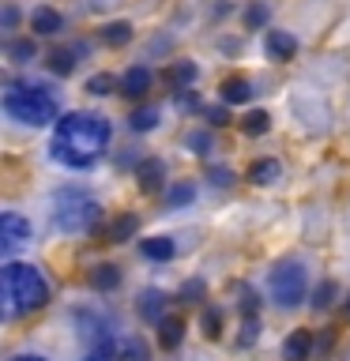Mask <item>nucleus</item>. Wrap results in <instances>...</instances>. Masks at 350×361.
Here are the masks:
<instances>
[{
  "mask_svg": "<svg viewBox=\"0 0 350 361\" xmlns=\"http://www.w3.org/2000/svg\"><path fill=\"white\" fill-rule=\"evenodd\" d=\"M106 143H109V121L98 117V113H68L53 132V154L76 169L98 162Z\"/></svg>",
  "mask_w": 350,
  "mask_h": 361,
  "instance_id": "nucleus-1",
  "label": "nucleus"
},
{
  "mask_svg": "<svg viewBox=\"0 0 350 361\" xmlns=\"http://www.w3.org/2000/svg\"><path fill=\"white\" fill-rule=\"evenodd\" d=\"M0 286H4V301H8L11 316L42 309L45 298H49L45 279L38 275V267H30V264H8L4 275H0Z\"/></svg>",
  "mask_w": 350,
  "mask_h": 361,
  "instance_id": "nucleus-2",
  "label": "nucleus"
},
{
  "mask_svg": "<svg viewBox=\"0 0 350 361\" xmlns=\"http://www.w3.org/2000/svg\"><path fill=\"white\" fill-rule=\"evenodd\" d=\"M4 109L16 121L30 124V128H42V124L56 121V98L45 87H11L4 94Z\"/></svg>",
  "mask_w": 350,
  "mask_h": 361,
  "instance_id": "nucleus-3",
  "label": "nucleus"
},
{
  "mask_svg": "<svg viewBox=\"0 0 350 361\" xmlns=\"http://www.w3.org/2000/svg\"><path fill=\"white\" fill-rule=\"evenodd\" d=\"M56 226H61V230H87L90 222L98 219V203L95 200H87L83 192H76V188H68V192H61V196H56Z\"/></svg>",
  "mask_w": 350,
  "mask_h": 361,
  "instance_id": "nucleus-4",
  "label": "nucleus"
},
{
  "mask_svg": "<svg viewBox=\"0 0 350 361\" xmlns=\"http://www.w3.org/2000/svg\"><path fill=\"white\" fill-rule=\"evenodd\" d=\"M267 286H271V298H275L282 309H294V305H301V298H305V267L298 259H286V264H279L267 275Z\"/></svg>",
  "mask_w": 350,
  "mask_h": 361,
  "instance_id": "nucleus-5",
  "label": "nucleus"
},
{
  "mask_svg": "<svg viewBox=\"0 0 350 361\" xmlns=\"http://www.w3.org/2000/svg\"><path fill=\"white\" fill-rule=\"evenodd\" d=\"M27 237H30V222L23 219V214H16V211L0 214V248H4V252L19 248Z\"/></svg>",
  "mask_w": 350,
  "mask_h": 361,
  "instance_id": "nucleus-6",
  "label": "nucleus"
},
{
  "mask_svg": "<svg viewBox=\"0 0 350 361\" xmlns=\"http://www.w3.org/2000/svg\"><path fill=\"white\" fill-rule=\"evenodd\" d=\"M151 68H143V64H135L128 68V72L121 75V94H128V98H143L147 90H151Z\"/></svg>",
  "mask_w": 350,
  "mask_h": 361,
  "instance_id": "nucleus-7",
  "label": "nucleus"
},
{
  "mask_svg": "<svg viewBox=\"0 0 350 361\" xmlns=\"http://www.w3.org/2000/svg\"><path fill=\"white\" fill-rule=\"evenodd\" d=\"M313 354V331H294L282 346V361H305Z\"/></svg>",
  "mask_w": 350,
  "mask_h": 361,
  "instance_id": "nucleus-8",
  "label": "nucleus"
},
{
  "mask_svg": "<svg viewBox=\"0 0 350 361\" xmlns=\"http://www.w3.org/2000/svg\"><path fill=\"white\" fill-rule=\"evenodd\" d=\"M162 177H166V166L158 162V158H147L140 166V188L143 192H158L162 188Z\"/></svg>",
  "mask_w": 350,
  "mask_h": 361,
  "instance_id": "nucleus-9",
  "label": "nucleus"
},
{
  "mask_svg": "<svg viewBox=\"0 0 350 361\" xmlns=\"http://www.w3.org/2000/svg\"><path fill=\"white\" fill-rule=\"evenodd\" d=\"M267 53L275 56V61H290V56L298 53V42H294L290 34H282V30H271L267 34Z\"/></svg>",
  "mask_w": 350,
  "mask_h": 361,
  "instance_id": "nucleus-10",
  "label": "nucleus"
},
{
  "mask_svg": "<svg viewBox=\"0 0 350 361\" xmlns=\"http://www.w3.org/2000/svg\"><path fill=\"white\" fill-rule=\"evenodd\" d=\"M253 98V87H248V79H241V75H230L222 83V102L226 106H237V102H248Z\"/></svg>",
  "mask_w": 350,
  "mask_h": 361,
  "instance_id": "nucleus-11",
  "label": "nucleus"
},
{
  "mask_svg": "<svg viewBox=\"0 0 350 361\" xmlns=\"http://www.w3.org/2000/svg\"><path fill=\"white\" fill-rule=\"evenodd\" d=\"M30 27L38 30V34H45V38H49V34H56V30L64 27V23H61V16H56L53 8H38V11L30 16Z\"/></svg>",
  "mask_w": 350,
  "mask_h": 361,
  "instance_id": "nucleus-12",
  "label": "nucleus"
},
{
  "mask_svg": "<svg viewBox=\"0 0 350 361\" xmlns=\"http://www.w3.org/2000/svg\"><path fill=\"white\" fill-rule=\"evenodd\" d=\"M275 177H279L275 158H260V162H253V169H248V180H256V185H271Z\"/></svg>",
  "mask_w": 350,
  "mask_h": 361,
  "instance_id": "nucleus-13",
  "label": "nucleus"
},
{
  "mask_svg": "<svg viewBox=\"0 0 350 361\" xmlns=\"http://www.w3.org/2000/svg\"><path fill=\"white\" fill-rule=\"evenodd\" d=\"M117 282H121V271L109 267V264H102V267L90 271V286H95V290H113Z\"/></svg>",
  "mask_w": 350,
  "mask_h": 361,
  "instance_id": "nucleus-14",
  "label": "nucleus"
},
{
  "mask_svg": "<svg viewBox=\"0 0 350 361\" xmlns=\"http://www.w3.org/2000/svg\"><path fill=\"white\" fill-rule=\"evenodd\" d=\"M181 335H185V324L181 320H162V327H158V343H162L166 350H174L181 343Z\"/></svg>",
  "mask_w": 350,
  "mask_h": 361,
  "instance_id": "nucleus-15",
  "label": "nucleus"
},
{
  "mask_svg": "<svg viewBox=\"0 0 350 361\" xmlns=\"http://www.w3.org/2000/svg\"><path fill=\"white\" fill-rule=\"evenodd\" d=\"M143 256L147 259H169L174 256V241L169 237H151V241H143Z\"/></svg>",
  "mask_w": 350,
  "mask_h": 361,
  "instance_id": "nucleus-16",
  "label": "nucleus"
},
{
  "mask_svg": "<svg viewBox=\"0 0 350 361\" xmlns=\"http://www.w3.org/2000/svg\"><path fill=\"white\" fill-rule=\"evenodd\" d=\"M72 68H76V53H72V49H53V53H49V72L72 75Z\"/></svg>",
  "mask_w": 350,
  "mask_h": 361,
  "instance_id": "nucleus-17",
  "label": "nucleus"
},
{
  "mask_svg": "<svg viewBox=\"0 0 350 361\" xmlns=\"http://www.w3.org/2000/svg\"><path fill=\"white\" fill-rule=\"evenodd\" d=\"M162 293L158 290H147V293H140V312L147 316V320H155V316H162Z\"/></svg>",
  "mask_w": 350,
  "mask_h": 361,
  "instance_id": "nucleus-18",
  "label": "nucleus"
},
{
  "mask_svg": "<svg viewBox=\"0 0 350 361\" xmlns=\"http://www.w3.org/2000/svg\"><path fill=\"white\" fill-rule=\"evenodd\" d=\"M128 121H132L135 132H151L155 124H158V109H155V106H143V109H135Z\"/></svg>",
  "mask_w": 350,
  "mask_h": 361,
  "instance_id": "nucleus-19",
  "label": "nucleus"
},
{
  "mask_svg": "<svg viewBox=\"0 0 350 361\" xmlns=\"http://www.w3.org/2000/svg\"><path fill=\"white\" fill-rule=\"evenodd\" d=\"M102 38H106V45H124L132 38V27L128 23H109V27L102 30Z\"/></svg>",
  "mask_w": 350,
  "mask_h": 361,
  "instance_id": "nucleus-20",
  "label": "nucleus"
},
{
  "mask_svg": "<svg viewBox=\"0 0 350 361\" xmlns=\"http://www.w3.org/2000/svg\"><path fill=\"white\" fill-rule=\"evenodd\" d=\"M267 113H260V109H253V113H248V117L241 121V128H245V135H264L267 132Z\"/></svg>",
  "mask_w": 350,
  "mask_h": 361,
  "instance_id": "nucleus-21",
  "label": "nucleus"
},
{
  "mask_svg": "<svg viewBox=\"0 0 350 361\" xmlns=\"http://www.w3.org/2000/svg\"><path fill=\"white\" fill-rule=\"evenodd\" d=\"M135 230H140V219H135V214H124V219H117V226H113V241H124V237H132Z\"/></svg>",
  "mask_w": 350,
  "mask_h": 361,
  "instance_id": "nucleus-22",
  "label": "nucleus"
},
{
  "mask_svg": "<svg viewBox=\"0 0 350 361\" xmlns=\"http://www.w3.org/2000/svg\"><path fill=\"white\" fill-rule=\"evenodd\" d=\"M113 87H117V79H113V75H106V72H102V75H90V83H87V90H90V94H109Z\"/></svg>",
  "mask_w": 350,
  "mask_h": 361,
  "instance_id": "nucleus-23",
  "label": "nucleus"
},
{
  "mask_svg": "<svg viewBox=\"0 0 350 361\" xmlns=\"http://www.w3.org/2000/svg\"><path fill=\"white\" fill-rule=\"evenodd\" d=\"M169 79H174V83H192V79H196V64H174L169 68Z\"/></svg>",
  "mask_w": 350,
  "mask_h": 361,
  "instance_id": "nucleus-24",
  "label": "nucleus"
},
{
  "mask_svg": "<svg viewBox=\"0 0 350 361\" xmlns=\"http://www.w3.org/2000/svg\"><path fill=\"white\" fill-rule=\"evenodd\" d=\"M121 361H147V354H143L140 343H124L121 346Z\"/></svg>",
  "mask_w": 350,
  "mask_h": 361,
  "instance_id": "nucleus-25",
  "label": "nucleus"
},
{
  "mask_svg": "<svg viewBox=\"0 0 350 361\" xmlns=\"http://www.w3.org/2000/svg\"><path fill=\"white\" fill-rule=\"evenodd\" d=\"M245 23H248V27H264V23H267V8L253 4V8H248V16H245Z\"/></svg>",
  "mask_w": 350,
  "mask_h": 361,
  "instance_id": "nucleus-26",
  "label": "nucleus"
},
{
  "mask_svg": "<svg viewBox=\"0 0 350 361\" xmlns=\"http://www.w3.org/2000/svg\"><path fill=\"white\" fill-rule=\"evenodd\" d=\"M192 196H196V188H192V185H177L174 192H169V203L177 207V203H188Z\"/></svg>",
  "mask_w": 350,
  "mask_h": 361,
  "instance_id": "nucleus-27",
  "label": "nucleus"
},
{
  "mask_svg": "<svg viewBox=\"0 0 350 361\" xmlns=\"http://www.w3.org/2000/svg\"><path fill=\"white\" fill-rule=\"evenodd\" d=\"M332 298H335V286H332V282H324V286L320 290H316V309H327V305H332Z\"/></svg>",
  "mask_w": 350,
  "mask_h": 361,
  "instance_id": "nucleus-28",
  "label": "nucleus"
},
{
  "mask_svg": "<svg viewBox=\"0 0 350 361\" xmlns=\"http://www.w3.org/2000/svg\"><path fill=\"white\" fill-rule=\"evenodd\" d=\"M11 56H16V61H30V56H34V42H16V45H11Z\"/></svg>",
  "mask_w": 350,
  "mask_h": 361,
  "instance_id": "nucleus-29",
  "label": "nucleus"
},
{
  "mask_svg": "<svg viewBox=\"0 0 350 361\" xmlns=\"http://www.w3.org/2000/svg\"><path fill=\"white\" fill-rule=\"evenodd\" d=\"M203 327H207V338H215V335H219V312H211L207 320H203Z\"/></svg>",
  "mask_w": 350,
  "mask_h": 361,
  "instance_id": "nucleus-30",
  "label": "nucleus"
},
{
  "mask_svg": "<svg viewBox=\"0 0 350 361\" xmlns=\"http://www.w3.org/2000/svg\"><path fill=\"white\" fill-rule=\"evenodd\" d=\"M207 121H211V124H226V109H211Z\"/></svg>",
  "mask_w": 350,
  "mask_h": 361,
  "instance_id": "nucleus-31",
  "label": "nucleus"
},
{
  "mask_svg": "<svg viewBox=\"0 0 350 361\" xmlns=\"http://www.w3.org/2000/svg\"><path fill=\"white\" fill-rule=\"evenodd\" d=\"M11 361H42V357H11Z\"/></svg>",
  "mask_w": 350,
  "mask_h": 361,
  "instance_id": "nucleus-32",
  "label": "nucleus"
},
{
  "mask_svg": "<svg viewBox=\"0 0 350 361\" xmlns=\"http://www.w3.org/2000/svg\"><path fill=\"white\" fill-rule=\"evenodd\" d=\"M343 316H346V320H350V301H346V309H343Z\"/></svg>",
  "mask_w": 350,
  "mask_h": 361,
  "instance_id": "nucleus-33",
  "label": "nucleus"
}]
</instances>
